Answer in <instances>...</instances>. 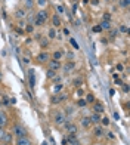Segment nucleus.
I'll list each match as a JSON object with an SVG mask.
<instances>
[{"label":"nucleus","mask_w":130,"mask_h":145,"mask_svg":"<svg viewBox=\"0 0 130 145\" xmlns=\"http://www.w3.org/2000/svg\"><path fill=\"white\" fill-rule=\"evenodd\" d=\"M56 11H58L59 13H64V12H65V9H64V6H61V5H58V6H56Z\"/></svg>","instance_id":"nucleus-26"},{"label":"nucleus","mask_w":130,"mask_h":145,"mask_svg":"<svg viewBox=\"0 0 130 145\" xmlns=\"http://www.w3.org/2000/svg\"><path fill=\"white\" fill-rule=\"evenodd\" d=\"M49 70H53V71L61 70V62H59V61H56V59L50 61V62H49Z\"/></svg>","instance_id":"nucleus-5"},{"label":"nucleus","mask_w":130,"mask_h":145,"mask_svg":"<svg viewBox=\"0 0 130 145\" xmlns=\"http://www.w3.org/2000/svg\"><path fill=\"white\" fill-rule=\"evenodd\" d=\"M61 58H62V52H61V50H56V52L53 53V59H56V61H59Z\"/></svg>","instance_id":"nucleus-18"},{"label":"nucleus","mask_w":130,"mask_h":145,"mask_svg":"<svg viewBox=\"0 0 130 145\" xmlns=\"http://www.w3.org/2000/svg\"><path fill=\"white\" fill-rule=\"evenodd\" d=\"M6 135V132H5V129H3V127H0V138H2L3 139V136Z\"/></svg>","instance_id":"nucleus-33"},{"label":"nucleus","mask_w":130,"mask_h":145,"mask_svg":"<svg viewBox=\"0 0 130 145\" xmlns=\"http://www.w3.org/2000/svg\"><path fill=\"white\" fill-rule=\"evenodd\" d=\"M0 81H2V73H0Z\"/></svg>","instance_id":"nucleus-42"},{"label":"nucleus","mask_w":130,"mask_h":145,"mask_svg":"<svg viewBox=\"0 0 130 145\" xmlns=\"http://www.w3.org/2000/svg\"><path fill=\"white\" fill-rule=\"evenodd\" d=\"M25 133H27V130H25L21 124H15V126H13V135H16L18 138H22V136H25Z\"/></svg>","instance_id":"nucleus-2"},{"label":"nucleus","mask_w":130,"mask_h":145,"mask_svg":"<svg viewBox=\"0 0 130 145\" xmlns=\"http://www.w3.org/2000/svg\"><path fill=\"white\" fill-rule=\"evenodd\" d=\"M92 3H93V5H98V3H99V0H92Z\"/></svg>","instance_id":"nucleus-41"},{"label":"nucleus","mask_w":130,"mask_h":145,"mask_svg":"<svg viewBox=\"0 0 130 145\" xmlns=\"http://www.w3.org/2000/svg\"><path fill=\"white\" fill-rule=\"evenodd\" d=\"M37 3H39L40 6H46V3H47V2H46V0H39Z\"/></svg>","instance_id":"nucleus-35"},{"label":"nucleus","mask_w":130,"mask_h":145,"mask_svg":"<svg viewBox=\"0 0 130 145\" xmlns=\"http://www.w3.org/2000/svg\"><path fill=\"white\" fill-rule=\"evenodd\" d=\"M28 80H30V86H31V87L36 86V77H34V70H30V71H28Z\"/></svg>","instance_id":"nucleus-8"},{"label":"nucleus","mask_w":130,"mask_h":145,"mask_svg":"<svg viewBox=\"0 0 130 145\" xmlns=\"http://www.w3.org/2000/svg\"><path fill=\"white\" fill-rule=\"evenodd\" d=\"M89 124H90V118L89 117H83L81 118V126L83 127H89Z\"/></svg>","instance_id":"nucleus-15"},{"label":"nucleus","mask_w":130,"mask_h":145,"mask_svg":"<svg viewBox=\"0 0 130 145\" xmlns=\"http://www.w3.org/2000/svg\"><path fill=\"white\" fill-rule=\"evenodd\" d=\"M129 3H130V0H121L120 6H123V7H127V6H129Z\"/></svg>","instance_id":"nucleus-24"},{"label":"nucleus","mask_w":130,"mask_h":145,"mask_svg":"<svg viewBox=\"0 0 130 145\" xmlns=\"http://www.w3.org/2000/svg\"><path fill=\"white\" fill-rule=\"evenodd\" d=\"M46 19H47V12L46 11H40V12H37V16H36V19H34V24L36 25H43L46 22Z\"/></svg>","instance_id":"nucleus-1"},{"label":"nucleus","mask_w":130,"mask_h":145,"mask_svg":"<svg viewBox=\"0 0 130 145\" xmlns=\"http://www.w3.org/2000/svg\"><path fill=\"white\" fill-rule=\"evenodd\" d=\"M16 16H18V18H24V16H25V11L18 9V11H16Z\"/></svg>","instance_id":"nucleus-20"},{"label":"nucleus","mask_w":130,"mask_h":145,"mask_svg":"<svg viewBox=\"0 0 130 145\" xmlns=\"http://www.w3.org/2000/svg\"><path fill=\"white\" fill-rule=\"evenodd\" d=\"M62 87H64V84H56V86H53V92L56 93L59 90H62Z\"/></svg>","instance_id":"nucleus-22"},{"label":"nucleus","mask_w":130,"mask_h":145,"mask_svg":"<svg viewBox=\"0 0 130 145\" xmlns=\"http://www.w3.org/2000/svg\"><path fill=\"white\" fill-rule=\"evenodd\" d=\"M101 122H102L103 126H108V124H109V118H108V117H103V118H101Z\"/></svg>","instance_id":"nucleus-23"},{"label":"nucleus","mask_w":130,"mask_h":145,"mask_svg":"<svg viewBox=\"0 0 130 145\" xmlns=\"http://www.w3.org/2000/svg\"><path fill=\"white\" fill-rule=\"evenodd\" d=\"M74 67H75V64H74L73 61H68V62L65 64V67H64V71L68 74V73H71V71L74 70Z\"/></svg>","instance_id":"nucleus-7"},{"label":"nucleus","mask_w":130,"mask_h":145,"mask_svg":"<svg viewBox=\"0 0 130 145\" xmlns=\"http://www.w3.org/2000/svg\"><path fill=\"white\" fill-rule=\"evenodd\" d=\"M102 28H101V25H96V27H93V33H101Z\"/></svg>","instance_id":"nucleus-27"},{"label":"nucleus","mask_w":130,"mask_h":145,"mask_svg":"<svg viewBox=\"0 0 130 145\" xmlns=\"http://www.w3.org/2000/svg\"><path fill=\"white\" fill-rule=\"evenodd\" d=\"M22 61H24L25 64H30V58H25V56H24V59H22Z\"/></svg>","instance_id":"nucleus-37"},{"label":"nucleus","mask_w":130,"mask_h":145,"mask_svg":"<svg viewBox=\"0 0 130 145\" xmlns=\"http://www.w3.org/2000/svg\"><path fill=\"white\" fill-rule=\"evenodd\" d=\"M37 61H40V62H47V61H49V53H47V52H41V53H39Z\"/></svg>","instance_id":"nucleus-6"},{"label":"nucleus","mask_w":130,"mask_h":145,"mask_svg":"<svg viewBox=\"0 0 130 145\" xmlns=\"http://www.w3.org/2000/svg\"><path fill=\"white\" fill-rule=\"evenodd\" d=\"M65 122H67L65 114H62V113H56V114H55V123H56V124H64Z\"/></svg>","instance_id":"nucleus-3"},{"label":"nucleus","mask_w":130,"mask_h":145,"mask_svg":"<svg viewBox=\"0 0 130 145\" xmlns=\"http://www.w3.org/2000/svg\"><path fill=\"white\" fill-rule=\"evenodd\" d=\"M0 108H2V101H0Z\"/></svg>","instance_id":"nucleus-43"},{"label":"nucleus","mask_w":130,"mask_h":145,"mask_svg":"<svg viewBox=\"0 0 130 145\" xmlns=\"http://www.w3.org/2000/svg\"><path fill=\"white\" fill-rule=\"evenodd\" d=\"M86 104H87V102L83 101V99H81V101H79V105H80V107H86Z\"/></svg>","instance_id":"nucleus-36"},{"label":"nucleus","mask_w":130,"mask_h":145,"mask_svg":"<svg viewBox=\"0 0 130 145\" xmlns=\"http://www.w3.org/2000/svg\"><path fill=\"white\" fill-rule=\"evenodd\" d=\"M123 68H124V67H123V64H117V71H120V73H121V71H123Z\"/></svg>","instance_id":"nucleus-34"},{"label":"nucleus","mask_w":130,"mask_h":145,"mask_svg":"<svg viewBox=\"0 0 130 145\" xmlns=\"http://www.w3.org/2000/svg\"><path fill=\"white\" fill-rule=\"evenodd\" d=\"M99 25H101L102 30H111V22L109 21H102Z\"/></svg>","instance_id":"nucleus-13"},{"label":"nucleus","mask_w":130,"mask_h":145,"mask_svg":"<svg viewBox=\"0 0 130 145\" xmlns=\"http://www.w3.org/2000/svg\"><path fill=\"white\" fill-rule=\"evenodd\" d=\"M47 36H49V39H56V31H55V28H50L49 33H47Z\"/></svg>","instance_id":"nucleus-17"},{"label":"nucleus","mask_w":130,"mask_h":145,"mask_svg":"<svg viewBox=\"0 0 130 145\" xmlns=\"http://www.w3.org/2000/svg\"><path fill=\"white\" fill-rule=\"evenodd\" d=\"M120 31H121V33H127V31H129V28L126 27V25H123V27H120Z\"/></svg>","instance_id":"nucleus-32"},{"label":"nucleus","mask_w":130,"mask_h":145,"mask_svg":"<svg viewBox=\"0 0 130 145\" xmlns=\"http://www.w3.org/2000/svg\"><path fill=\"white\" fill-rule=\"evenodd\" d=\"M30 139H27L25 136H22V138H18V141H16V145H30Z\"/></svg>","instance_id":"nucleus-11"},{"label":"nucleus","mask_w":130,"mask_h":145,"mask_svg":"<svg viewBox=\"0 0 130 145\" xmlns=\"http://www.w3.org/2000/svg\"><path fill=\"white\" fill-rule=\"evenodd\" d=\"M93 101H95L93 95H92V93H89V95H87V101H86V102H93Z\"/></svg>","instance_id":"nucleus-28"},{"label":"nucleus","mask_w":130,"mask_h":145,"mask_svg":"<svg viewBox=\"0 0 130 145\" xmlns=\"http://www.w3.org/2000/svg\"><path fill=\"white\" fill-rule=\"evenodd\" d=\"M6 122H7L6 114H5V113H0V127H3V126L6 124Z\"/></svg>","instance_id":"nucleus-14"},{"label":"nucleus","mask_w":130,"mask_h":145,"mask_svg":"<svg viewBox=\"0 0 130 145\" xmlns=\"http://www.w3.org/2000/svg\"><path fill=\"white\" fill-rule=\"evenodd\" d=\"M43 145H46V144H43Z\"/></svg>","instance_id":"nucleus-44"},{"label":"nucleus","mask_w":130,"mask_h":145,"mask_svg":"<svg viewBox=\"0 0 130 145\" xmlns=\"http://www.w3.org/2000/svg\"><path fill=\"white\" fill-rule=\"evenodd\" d=\"M114 118H115V120H118V118H120L118 117V113H114Z\"/></svg>","instance_id":"nucleus-40"},{"label":"nucleus","mask_w":130,"mask_h":145,"mask_svg":"<svg viewBox=\"0 0 130 145\" xmlns=\"http://www.w3.org/2000/svg\"><path fill=\"white\" fill-rule=\"evenodd\" d=\"M56 75V71H53V70H47V77L49 79H53Z\"/></svg>","instance_id":"nucleus-21"},{"label":"nucleus","mask_w":130,"mask_h":145,"mask_svg":"<svg viewBox=\"0 0 130 145\" xmlns=\"http://www.w3.org/2000/svg\"><path fill=\"white\" fill-rule=\"evenodd\" d=\"M103 21H111V15L105 13V15H103Z\"/></svg>","instance_id":"nucleus-30"},{"label":"nucleus","mask_w":130,"mask_h":145,"mask_svg":"<svg viewBox=\"0 0 130 145\" xmlns=\"http://www.w3.org/2000/svg\"><path fill=\"white\" fill-rule=\"evenodd\" d=\"M93 110H95V113L101 114V113H103V105L98 102V104H95V105H93Z\"/></svg>","instance_id":"nucleus-12"},{"label":"nucleus","mask_w":130,"mask_h":145,"mask_svg":"<svg viewBox=\"0 0 130 145\" xmlns=\"http://www.w3.org/2000/svg\"><path fill=\"white\" fill-rule=\"evenodd\" d=\"M115 36H117V31L114 30V31H112V33H111V37H115Z\"/></svg>","instance_id":"nucleus-39"},{"label":"nucleus","mask_w":130,"mask_h":145,"mask_svg":"<svg viewBox=\"0 0 130 145\" xmlns=\"http://www.w3.org/2000/svg\"><path fill=\"white\" fill-rule=\"evenodd\" d=\"M93 132H95V135H96V136H102V127H99V126H98V127H95V130H93Z\"/></svg>","instance_id":"nucleus-19"},{"label":"nucleus","mask_w":130,"mask_h":145,"mask_svg":"<svg viewBox=\"0 0 130 145\" xmlns=\"http://www.w3.org/2000/svg\"><path fill=\"white\" fill-rule=\"evenodd\" d=\"M70 43H71V45H73V46H74V49H79V45H77V41H75V40H74V39H73V37H71V39H70Z\"/></svg>","instance_id":"nucleus-25"},{"label":"nucleus","mask_w":130,"mask_h":145,"mask_svg":"<svg viewBox=\"0 0 130 145\" xmlns=\"http://www.w3.org/2000/svg\"><path fill=\"white\" fill-rule=\"evenodd\" d=\"M123 90L124 92H129V86H127V84H124V86H123Z\"/></svg>","instance_id":"nucleus-38"},{"label":"nucleus","mask_w":130,"mask_h":145,"mask_svg":"<svg viewBox=\"0 0 130 145\" xmlns=\"http://www.w3.org/2000/svg\"><path fill=\"white\" fill-rule=\"evenodd\" d=\"M34 30V27H33V25H27V27H25V31H27V33H31Z\"/></svg>","instance_id":"nucleus-29"},{"label":"nucleus","mask_w":130,"mask_h":145,"mask_svg":"<svg viewBox=\"0 0 130 145\" xmlns=\"http://www.w3.org/2000/svg\"><path fill=\"white\" fill-rule=\"evenodd\" d=\"M64 126H65V129H67L68 132H70L71 135H75V133H77V126H75V124H71L68 120L64 123Z\"/></svg>","instance_id":"nucleus-4"},{"label":"nucleus","mask_w":130,"mask_h":145,"mask_svg":"<svg viewBox=\"0 0 130 145\" xmlns=\"http://www.w3.org/2000/svg\"><path fill=\"white\" fill-rule=\"evenodd\" d=\"M64 99H65L64 95H55V96H52L50 102H52V104H59V102H62Z\"/></svg>","instance_id":"nucleus-9"},{"label":"nucleus","mask_w":130,"mask_h":145,"mask_svg":"<svg viewBox=\"0 0 130 145\" xmlns=\"http://www.w3.org/2000/svg\"><path fill=\"white\" fill-rule=\"evenodd\" d=\"M67 56H68V59H70V61H73V59H74V53H73V52H68Z\"/></svg>","instance_id":"nucleus-31"},{"label":"nucleus","mask_w":130,"mask_h":145,"mask_svg":"<svg viewBox=\"0 0 130 145\" xmlns=\"http://www.w3.org/2000/svg\"><path fill=\"white\" fill-rule=\"evenodd\" d=\"M52 24H53L55 27H59V25H61V19H59V16H58V15H55L53 18H52Z\"/></svg>","instance_id":"nucleus-16"},{"label":"nucleus","mask_w":130,"mask_h":145,"mask_svg":"<svg viewBox=\"0 0 130 145\" xmlns=\"http://www.w3.org/2000/svg\"><path fill=\"white\" fill-rule=\"evenodd\" d=\"M90 123H99L101 122V114H98V113H93L90 117Z\"/></svg>","instance_id":"nucleus-10"}]
</instances>
